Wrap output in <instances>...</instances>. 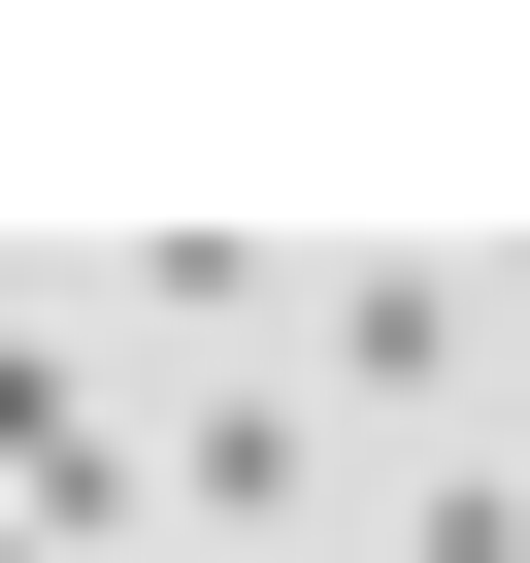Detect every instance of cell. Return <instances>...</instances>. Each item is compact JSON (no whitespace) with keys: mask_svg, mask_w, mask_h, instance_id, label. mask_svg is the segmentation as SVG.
I'll use <instances>...</instances> for the list:
<instances>
[{"mask_svg":"<svg viewBox=\"0 0 530 563\" xmlns=\"http://www.w3.org/2000/svg\"><path fill=\"white\" fill-rule=\"evenodd\" d=\"M398 563H530V464H431V497H398Z\"/></svg>","mask_w":530,"mask_h":563,"instance_id":"3957f363","label":"cell"},{"mask_svg":"<svg viewBox=\"0 0 530 563\" xmlns=\"http://www.w3.org/2000/svg\"><path fill=\"white\" fill-rule=\"evenodd\" d=\"M299 365H332V398H431V365H464V299H431V265H332V332H299Z\"/></svg>","mask_w":530,"mask_h":563,"instance_id":"7a4b0ae2","label":"cell"},{"mask_svg":"<svg viewBox=\"0 0 530 563\" xmlns=\"http://www.w3.org/2000/svg\"><path fill=\"white\" fill-rule=\"evenodd\" d=\"M0 530H34V563H100V530H133V431H100V365H67V332H0Z\"/></svg>","mask_w":530,"mask_h":563,"instance_id":"6da1fadb","label":"cell"}]
</instances>
